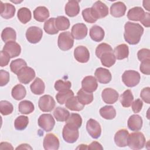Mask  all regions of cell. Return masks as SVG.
Masks as SVG:
<instances>
[{
	"label": "cell",
	"mask_w": 150,
	"mask_h": 150,
	"mask_svg": "<svg viewBox=\"0 0 150 150\" xmlns=\"http://www.w3.org/2000/svg\"><path fill=\"white\" fill-rule=\"evenodd\" d=\"M82 16L84 20L86 22L90 23H93L97 21L92 11L91 8H87L84 9L82 11Z\"/></svg>",
	"instance_id": "bcb514c9"
},
{
	"label": "cell",
	"mask_w": 150,
	"mask_h": 150,
	"mask_svg": "<svg viewBox=\"0 0 150 150\" xmlns=\"http://www.w3.org/2000/svg\"><path fill=\"white\" fill-rule=\"evenodd\" d=\"M73 96H74L73 91L71 90H67L59 91L56 95V98L58 103L60 104H64L69 98Z\"/></svg>",
	"instance_id": "ee69618b"
},
{
	"label": "cell",
	"mask_w": 150,
	"mask_h": 150,
	"mask_svg": "<svg viewBox=\"0 0 150 150\" xmlns=\"http://www.w3.org/2000/svg\"><path fill=\"white\" fill-rule=\"evenodd\" d=\"M10 56L4 51L2 50L0 52V66L1 67L6 66L8 64L10 60Z\"/></svg>",
	"instance_id": "db71d44e"
},
{
	"label": "cell",
	"mask_w": 150,
	"mask_h": 150,
	"mask_svg": "<svg viewBox=\"0 0 150 150\" xmlns=\"http://www.w3.org/2000/svg\"><path fill=\"white\" fill-rule=\"evenodd\" d=\"M59 140L52 133L47 134L44 138L43 145L46 150H57L59 148Z\"/></svg>",
	"instance_id": "8fae6325"
},
{
	"label": "cell",
	"mask_w": 150,
	"mask_h": 150,
	"mask_svg": "<svg viewBox=\"0 0 150 150\" xmlns=\"http://www.w3.org/2000/svg\"><path fill=\"white\" fill-rule=\"evenodd\" d=\"M55 101L50 95H44L40 97L38 101V106L43 112H50L55 107Z\"/></svg>",
	"instance_id": "9c48e42d"
},
{
	"label": "cell",
	"mask_w": 150,
	"mask_h": 150,
	"mask_svg": "<svg viewBox=\"0 0 150 150\" xmlns=\"http://www.w3.org/2000/svg\"><path fill=\"white\" fill-rule=\"evenodd\" d=\"M146 139L144 135L141 132L135 131L129 134L128 139V146L132 149H141L144 147Z\"/></svg>",
	"instance_id": "7a4b0ae2"
},
{
	"label": "cell",
	"mask_w": 150,
	"mask_h": 150,
	"mask_svg": "<svg viewBox=\"0 0 150 150\" xmlns=\"http://www.w3.org/2000/svg\"><path fill=\"white\" fill-rule=\"evenodd\" d=\"M53 115L57 121H66L70 116L69 111L64 108L57 107L53 111Z\"/></svg>",
	"instance_id": "836d02e7"
},
{
	"label": "cell",
	"mask_w": 150,
	"mask_h": 150,
	"mask_svg": "<svg viewBox=\"0 0 150 150\" xmlns=\"http://www.w3.org/2000/svg\"><path fill=\"white\" fill-rule=\"evenodd\" d=\"M101 64L107 67H110L115 63L116 59L114 54L113 50L107 51L103 53L100 57Z\"/></svg>",
	"instance_id": "4316f807"
},
{
	"label": "cell",
	"mask_w": 150,
	"mask_h": 150,
	"mask_svg": "<svg viewBox=\"0 0 150 150\" xmlns=\"http://www.w3.org/2000/svg\"><path fill=\"white\" fill-rule=\"evenodd\" d=\"M66 124L70 126L79 129L81 126L82 118L79 114L72 113L70 114L69 117L66 121Z\"/></svg>",
	"instance_id": "f35d334b"
},
{
	"label": "cell",
	"mask_w": 150,
	"mask_h": 150,
	"mask_svg": "<svg viewBox=\"0 0 150 150\" xmlns=\"http://www.w3.org/2000/svg\"><path fill=\"white\" fill-rule=\"evenodd\" d=\"M150 14L148 12H145L144 16L140 21L141 23L145 27L149 28L150 26Z\"/></svg>",
	"instance_id": "9f6ffc18"
},
{
	"label": "cell",
	"mask_w": 150,
	"mask_h": 150,
	"mask_svg": "<svg viewBox=\"0 0 150 150\" xmlns=\"http://www.w3.org/2000/svg\"><path fill=\"white\" fill-rule=\"evenodd\" d=\"M126 9L127 7L123 2H116L111 6L110 13L114 17L120 18L125 15Z\"/></svg>",
	"instance_id": "44dd1931"
},
{
	"label": "cell",
	"mask_w": 150,
	"mask_h": 150,
	"mask_svg": "<svg viewBox=\"0 0 150 150\" xmlns=\"http://www.w3.org/2000/svg\"><path fill=\"white\" fill-rule=\"evenodd\" d=\"M128 128L132 131H138L142 127V119L139 115L133 114L128 120Z\"/></svg>",
	"instance_id": "ffe728a7"
},
{
	"label": "cell",
	"mask_w": 150,
	"mask_h": 150,
	"mask_svg": "<svg viewBox=\"0 0 150 150\" xmlns=\"http://www.w3.org/2000/svg\"><path fill=\"white\" fill-rule=\"evenodd\" d=\"M3 51L5 52L11 58H13L18 56L21 54V47L15 41H10L5 44Z\"/></svg>",
	"instance_id": "5bb4252c"
},
{
	"label": "cell",
	"mask_w": 150,
	"mask_h": 150,
	"mask_svg": "<svg viewBox=\"0 0 150 150\" xmlns=\"http://www.w3.org/2000/svg\"><path fill=\"white\" fill-rule=\"evenodd\" d=\"M97 80L94 76H86L81 81V88L87 92L93 93L97 90Z\"/></svg>",
	"instance_id": "e0dca14e"
},
{
	"label": "cell",
	"mask_w": 150,
	"mask_h": 150,
	"mask_svg": "<svg viewBox=\"0 0 150 150\" xmlns=\"http://www.w3.org/2000/svg\"><path fill=\"white\" fill-rule=\"evenodd\" d=\"M149 3H150V1H143V6L148 11H150V9H149Z\"/></svg>",
	"instance_id": "94428289"
},
{
	"label": "cell",
	"mask_w": 150,
	"mask_h": 150,
	"mask_svg": "<svg viewBox=\"0 0 150 150\" xmlns=\"http://www.w3.org/2000/svg\"><path fill=\"white\" fill-rule=\"evenodd\" d=\"M18 110L20 113L23 114H29L35 110L33 104L28 100H23L19 103Z\"/></svg>",
	"instance_id": "e575fe53"
},
{
	"label": "cell",
	"mask_w": 150,
	"mask_h": 150,
	"mask_svg": "<svg viewBox=\"0 0 150 150\" xmlns=\"http://www.w3.org/2000/svg\"><path fill=\"white\" fill-rule=\"evenodd\" d=\"M111 50H113L110 45L105 43H102L98 45L96 47V54L98 58H100V56L103 53L107 51H111Z\"/></svg>",
	"instance_id": "c3c4849f"
},
{
	"label": "cell",
	"mask_w": 150,
	"mask_h": 150,
	"mask_svg": "<svg viewBox=\"0 0 150 150\" xmlns=\"http://www.w3.org/2000/svg\"><path fill=\"white\" fill-rule=\"evenodd\" d=\"M120 100L121 105L124 107H129L131 105L134 100V96L130 90H125L120 97Z\"/></svg>",
	"instance_id": "74e56055"
},
{
	"label": "cell",
	"mask_w": 150,
	"mask_h": 150,
	"mask_svg": "<svg viewBox=\"0 0 150 150\" xmlns=\"http://www.w3.org/2000/svg\"><path fill=\"white\" fill-rule=\"evenodd\" d=\"M71 87V83L69 81H63L58 80L54 83V88L56 91H62L70 90Z\"/></svg>",
	"instance_id": "7dc6e473"
},
{
	"label": "cell",
	"mask_w": 150,
	"mask_h": 150,
	"mask_svg": "<svg viewBox=\"0 0 150 150\" xmlns=\"http://www.w3.org/2000/svg\"><path fill=\"white\" fill-rule=\"evenodd\" d=\"M15 7L9 3L1 2V16L4 19H8L14 16L15 13Z\"/></svg>",
	"instance_id": "7402d4cb"
},
{
	"label": "cell",
	"mask_w": 150,
	"mask_h": 150,
	"mask_svg": "<svg viewBox=\"0 0 150 150\" xmlns=\"http://www.w3.org/2000/svg\"><path fill=\"white\" fill-rule=\"evenodd\" d=\"M87 149H100L103 150V147L102 145L97 141L92 142L89 145H87Z\"/></svg>",
	"instance_id": "6f0895ef"
},
{
	"label": "cell",
	"mask_w": 150,
	"mask_h": 150,
	"mask_svg": "<svg viewBox=\"0 0 150 150\" xmlns=\"http://www.w3.org/2000/svg\"><path fill=\"white\" fill-rule=\"evenodd\" d=\"M0 149H13V148L11 144L6 142H3L0 144Z\"/></svg>",
	"instance_id": "680465c9"
},
{
	"label": "cell",
	"mask_w": 150,
	"mask_h": 150,
	"mask_svg": "<svg viewBox=\"0 0 150 150\" xmlns=\"http://www.w3.org/2000/svg\"><path fill=\"white\" fill-rule=\"evenodd\" d=\"M49 15V11L45 6H38L33 11L34 19L40 22L45 21Z\"/></svg>",
	"instance_id": "d4e9b609"
},
{
	"label": "cell",
	"mask_w": 150,
	"mask_h": 150,
	"mask_svg": "<svg viewBox=\"0 0 150 150\" xmlns=\"http://www.w3.org/2000/svg\"><path fill=\"white\" fill-rule=\"evenodd\" d=\"M32 149V148L29 145V144H21L19 146H18V147L16 148V149Z\"/></svg>",
	"instance_id": "91938a15"
},
{
	"label": "cell",
	"mask_w": 150,
	"mask_h": 150,
	"mask_svg": "<svg viewBox=\"0 0 150 150\" xmlns=\"http://www.w3.org/2000/svg\"><path fill=\"white\" fill-rule=\"evenodd\" d=\"M137 56L139 60L142 62L144 60L150 59V50L148 49H142L137 53Z\"/></svg>",
	"instance_id": "681fc988"
},
{
	"label": "cell",
	"mask_w": 150,
	"mask_h": 150,
	"mask_svg": "<svg viewBox=\"0 0 150 150\" xmlns=\"http://www.w3.org/2000/svg\"><path fill=\"white\" fill-rule=\"evenodd\" d=\"M87 28L84 23H77L71 28V34L73 38L77 40L83 39L87 35Z\"/></svg>",
	"instance_id": "4fadbf2b"
},
{
	"label": "cell",
	"mask_w": 150,
	"mask_h": 150,
	"mask_svg": "<svg viewBox=\"0 0 150 150\" xmlns=\"http://www.w3.org/2000/svg\"><path fill=\"white\" fill-rule=\"evenodd\" d=\"M29 124V118L26 116L20 115L14 121V127L16 129L22 131L25 129Z\"/></svg>",
	"instance_id": "7bdbcfd3"
},
{
	"label": "cell",
	"mask_w": 150,
	"mask_h": 150,
	"mask_svg": "<svg viewBox=\"0 0 150 150\" xmlns=\"http://www.w3.org/2000/svg\"><path fill=\"white\" fill-rule=\"evenodd\" d=\"M132 110L134 112L138 113L141 111L143 106V103L139 98L136 99L132 103Z\"/></svg>",
	"instance_id": "11a10c76"
},
{
	"label": "cell",
	"mask_w": 150,
	"mask_h": 150,
	"mask_svg": "<svg viewBox=\"0 0 150 150\" xmlns=\"http://www.w3.org/2000/svg\"><path fill=\"white\" fill-rule=\"evenodd\" d=\"M91 39L95 42H101L104 38L105 33L103 29L98 25L93 26L89 32Z\"/></svg>",
	"instance_id": "484cf974"
},
{
	"label": "cell",
	"mask_w": 150,
	"mask_h": 150,
	"mask_svg": "<svg viewBox=\"0 0 150 150\" xmlns=\"http://www.w3.org/2000/svg\"><path fill=\"white\" fill-rule=\"evenodd\" d=\"M55 25L59 30H64L69 28L70 21L69 19L64 16H59L55 18Z\"/></svg>",
	"instance_id": "ab89813d"
},
{
	"label": "cell",
	"mask_w": 150,
	"mask_h": 150,
	"mask_svg": "<svg viewBox=\"0 0 150 150\" xmlns=\"http://www.w3.org/2000/svg\"><path fill=\"white\" fill-rule=\"evenodd\" d=\"M27 66L26 62L22 59H17L12 60L10 64V69L12 73L17 74L24 67Z\"/></svg>",
	"instance_id": "b9f144b4"
},
{
	"label": "cell",
	"mask_w": 150,
	"mask_h": 150,
	"mask_svg": "<svg viewBox=\"0 0 150 150\" xmlns=\"http://www.w3.org/2000/svg\"><path fill=\"white\" fill-rule=\"evenodd\" d=\"M9 81V73L4 70H0V86H4L8 84Z\"/></svg>",
	"instance_id": "816d5d0a"
},
{
	"label": "cell",
	"mask_w": 150,
	"mask_h": 150,
	"mask_svg": "<svg viewBox=\"0 0 150 150\" xmlns=\"http://www.w3.org/2000/svg\"><path fill=\"white\" fill-rule=\"evenodd\" d=\"M38 123L42 129L46 132H49L53 129L55 121L50 114H43L39 117Z\"/></svg>",
	"instance_id": "8992f818"
},
{
	"label": "cell",
	"mask_w": 150,
	"mask_h": 150,
	"mask_svg": "<svg viewBox=\"0 0 150 150\" xmlns=\"http://www.w3.org/2000/svg\"><path fill=\"white\" fill-rule=\"evenodd\" d=\"M62 135L66 142L72 144L75 142L79 138V132L77 128L66 124L63 128Z\"/></svg>",
	"instance_id": "5b68a950"
},
{
	"label": "cell",
	"mask_w": 150,
	"mask_h": 150,
	"mask_svg": "<svg viewBox=\"0 0 150 150\" xmlns=\"http://www.w3.org/2000/svg\"><path fill=\"white\" fill-rule=\"evenodd\" d=\"M65 106L68 109L76 111H81L84 107V105L79 101L77 96H73L69 98L65 103Z\"/></svg>",
	"instance_id": "f1b7e54d"
},
{
	"label": "cell",
	"mask_w": 150,
	"mask_h": 150,
	"mask_svg": "<svg viewBox=\"0 0 150 150\" xmlns=\"http://www.w3.org/2000/svg\"><path fill=\"white\" fill-rule=\"evenodd\" d=\"M43 36L42 30L38 26H30L26 32V38L27 40L33 44L38 43Z\"/></svg>",
	"instance_id": "ba28073f"
},
{
	"label": "cell",
	"mask_w": 150,
	"mask_h": 150,
	"mask_svg": "<svg viewBox=\"0 0 150 150\" xmlns=\"http://www.w3.org/2000/svg\"><path fill=\"white\" fill-rule=\"evenodd\" d=\"M45 31L49 35H55L59 32V30L56 28L55 25V18H51L47 20L43 26Z\"/></svg>",
	"instance_id": "60d3db41"
},
{
	"label": "cell",
	"mask_w": 150,
	"mask_h": 150,
	"mask_svg": "<svg viewBox=\"0 0 150 150\" xmlns=\"http://www.w3.org/2000/svg\"><path fill=\"white\" fill-rule=\"evenodd\" d=\"M118 92L111 88H106L101 93V97L105 103L111 104L115 103L118 99Z\"/></svg>",
	"instance_id": "9a60e30c"
},
{
	"label": "cell",
	"mask_w": 150,
	"mask_h": 150,
	"mask_svg": "<svg viewBox=\"0 0 150 150\" xmlns=\"http://www.w3.org/2000/svg\"><path fill=\"white\" fill-rule=\"evenodd\" d=\"M145 12L144 10L139 7L135 6L130 9L127 13V18L128 19L134 21H140L144 16Z\"/></svg>",
	"instance_id": "cb8c5ba5"
},
{
	"label": "cell",
	"mask_w": 150,
	"mask_h": 150,
	"mask_svg": "<svg viewBox=\"0 0 150 150\" xmlns=\"http://www.w3.org/2000/svg\"><path fill=\"white\" fill-rule=\"evenodd\" d=\"M31 91L36 95H40L43 94L45 89V85L42 80L39 77H36L35 80L30 86Z\"/></svg>",
	"instance_id": "f546056e"
},
{
	"label": "cell",
	"mask_w": 150,
	"mask_h": 150,
	"mask_svg": "<svg viewBox=\"0 0 150 150\" xmlns=\"http://www.w3.org/2000/svg\"><path fill=\"white\" fill-rule=\"evenodd\" d=\"M78 1H69L65 6V13L70 17L77 16L80 12V6Z\"/></svg>",
	"instance_id": "603a6c76"
},
{
	"label": "cell",
	"mask_w": 150,
	"mask_h": 150,
	"mask_svg": "<svg viewBox=\"0 0 150 150\" xmlns=\"http://www.w3.org/2000/svg\"><path fill=\"white\" fill-rule=\"evenodd\" d=\"M86 129L89 135L94 139L98 138L101 134L100 124L94 119H89L86 124Z\"/></svg>",
	"instance_id": "30bf717a"
},
{
	"label": "cell",
	"mask_w": 150,
	"mask_h": 150,
	"mask_svg": "<svg viewBox=\"0 0 150 150\" xmlns=\"http://www.w3.org/2000/svg\"><path fill=\"white\" fill-rule=\"evenodd\" d=\"M140 79L141 76L139 73L135 70H126L122 75V80L123 83L128 87L136 86L139 83Z\"/></svg>",
	"instance_id": "3957f363"
},
{
	"label": "cell",
	"mask_w": 150,
	"mask_h": 150,
	"mask_svg": "<svg viewBox=\"0 0 150 150\" xmlns=\"http://www.w3.org/2000/svg\"><path fill=\"white\" fill-rule=\"evenodd\" d=\"M74 44V38L69 31L63 32L59 34L57 40L59 48L63 51H66L72 48Z\"/></svg>",
	"instance_id": "277c9868"
},
{
	"label": "cell",
	"mask_w": 150,
	"mask_h": 150,
	"mask_svg": "<svg viewBox=\"0 0 150 150\" xmlns=\"http://www.w3.org/2000/svg\"><path fill=\"white\" fill-rule=\"evenodd\" d=\"M95 78L100 83L107 84L111 80V74L110 71L105 68L98 67L94 73Z\"/></svg>",
	"instance_id": "ac0fdd59"
},
{
	"label": "cell",
	"mask_w": 150,
	"mask_h": 150,
	"mask_svg": "<svg viewBox=\"0 0 150 150\" xmlns=\"http://www.w3.org/2000/svg\"><path fill=\"white\" fill-rule=\"evenodd\" d=\"M140 97L142 100L147 104L150 103V88L149 87L144 88L140 94Z\"/></svg>",
	"instance_id": "f5cc1de1"
},
{
	"label": "cell",
	"mask_w": 150,
	"mask_h": 150,
	"mask_svg": "<svg viewBox=\"0 0 150 150\" xmlns=\"http://www.w3.org/2000/svg\"><path fill=\"white\" fill-rule=\"evenodd\" d=\"M92 11L97 19H101L108 14V8L100 1H96L91 7Z\"/></svg>",
	"instance_id": "7c38bea8"
},
{
	"label": "cell",
	"mask_w": 150,
	"mask_h": 150,
	"mask_svg": "<svg viewBox=\"0 0 150 150\" xmlns=\"http://www.w3.org/2000/svg\"><path fill=\"white\" fill-rule=\"evenodd\" d=\"M11 94L16 100H21L26 96V90L23 85L18 84L12 88Z\"/></svg>",
	"instance_id": "d6a6232c"
},
{
	"label": "cell",
	"mask_w": 150,
	"mask_h": 150,
	"mask_svg": "<svg viewBox=\"0 0 150 150\" xmlns=\"http://www.w3.org/2000/svg\"><path fill=\"white\" fill-rule=\"evenodd\" d=\"M17 16L21 22L26 24L30 21L32 14L29 9L26 7H22L18 10Z\"/></svg>",
	"instance_id": "8d00e7d4"
},
{
	"label": "cell",
	"mask_w": 150,
	"mask_h": 150,
	"mask_svg": "<svg viewBox=\"0 0 150 150\" xmlns=\"http://www.w3.org/2000/svg\"><path fill=\"white\" fill-rule=\"evenodd\" d=\"M13 110V105L6 100H2L0 101V112L3 115H8L11 114Z\"/></svg>",
	"instance_id": "f6af8a7d"
},
{
	"label": "cell",
	"mask_w": 150,
	"mask_h": 150,
	"mask_svg": "<svg viewBox=\"0 0 150 150\" xmlns=\"http://www.w3.org/2000/svg\"><path fill=\"white\" fill-rule=\"evenodd\" d=\"M129 133L125 129L118 130L114 135V142L119 147H125L128 145Z\"/></svg>",
	"instance_id": "d6986e66"
},
{
	"label": "cell",
	"mask_w": 150,
	"mask_h": 150,
	"mask_svg": "<svg viewBox=\"0 0 150 150\" xmlns=\"http://www.w3.org/2000/svg\"><path fill=\"white\" fill-rule=\"evenodd\" d=\"M116 59L122 60L127 58L129 55L128 46L125 44H121L117 46L113 51Z\"/></svg>",
	"instance_id": "83f0119b"
},
{
	"label": "cell",
	"mask_w": 150,
	"mask_h": 150,
	"mask_svg": "<svg viewBox=\"0 0 150 150\" xmlns=\"http://www.w3.org/2000/svg\"><path fill=\"white\" fill-rule=\"evenodd\" d=\"M143 33L144 28L139 23L128 21L124 25V39L129 45L138 44Z\"/></svg>",
	"instance_id": "6da1fadb"
},
{
	"label": "cell",
	"mask_w": 150,
	"mask_h": 150,
	"mask_svg": "<svg viewBox=\"0 0 150 150\" xmlns=\"http://www.w3.org/2000/svg\"><path fill=\"white\" fill-rule=\"evenodd\" d=\"M76 149H87V145L84 144H81Z\"/></svg>",
	"instance_id": "6125c7cd"
},
{
	"label": "cell",
	"mask_w": 150,
	"mask_h": 150,
	"mask_svg": "<svg viewBox=\"0 0 150 150\" xmlns=\"http://www.w3.org/2000/svg\"><path fill=\"white\" fill-rule=\"evenodd\" d=\"M35 70L28 66L23 67L17 74V77L19 81L25 84L29 83L35 77Z\"/></svg>",
	"instance_id": "52a82bcc"
},
{
	"label": "cell",
	"mask_w": 150,
	"mask_h": 150,
	"mask_svg": "<svg viewBox=\"0 0 150 150\" xmlns=\"http://www.w3.org/2000/svg\"><path fill=\"white\" fill-rule=\"evenodd\" d=\"M74 57L80 63H87L90 59V53L86 47L79 46L74 49Z\"/></svg>",
	"instance_id": "2e32d148"
},
{
	"label": "cell",
	"mask_w": 150,
	"mask_h": 150,
	"mask_svg": "<svg viewBox=\"0 0 150 150\" xmlns=\"http://www.w3.org/2000/svg\"><path fill=\"white\" fill-rule=\"evenodd\" d=\"M1 38L6 43L10 41H15L16 39V31L12 28H5L2 32Z\"/></svg>",
	"instance_id": "d590c367"
},
{
	"label": "cell",
	"mask_w": 150,
	"mask_h": 150,
	"mask_svg": "<svg viewBox=\"0 0 150 150\" xmlns=\"http://www.w3.org/2000/svg\"><path fill=\"white\" fill-rule=\"evenodd\" d=\"M100 114L104 119L112 120L116 116V111L111 105H105L100 109Z\"/></svg>",
	"instance_id": "1f68e13d"
},
{
	"label": "cell",
	"mask_w": 150,
	"mask_h": 150,
	"mask_svg": "<svg viewBox=\"0 0 150 150\" xmlns=\"http://www.w3.org/2000/svg\"><path fill=\"white\" fill-rule=\"evenodd\" d=\"M77 97L79 101L84 105L89 104L93 101V94L92 93L87 92L83 88L79 90L77 94Z\"/></svg>",
	"instance_id": "4dcf8cb0"
},
{
	"label": "cell",
	"mask_w": 150,
	"mask_h": 150,
	"mask_svg": "<svg viewBox=\"0 0 150 150\" xmlns=\"http://www.w3.org/2000/svg\"><path fill=\"white\" fill-rule=\"evenodd\" d=\"M139 69L143 74L149 75L150 74V59H147L141 62Z\"/></svg>",
	"instance_id": "f907efd6"
}]
</instances>
